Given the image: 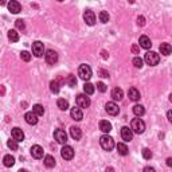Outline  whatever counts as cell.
<instances>
[{
    "mask_svg": "<svg viewBox=\"0 0 172 172\" xmlns=\"http://www.w3.org/2000/svg\"><path fill=\"white\" fill-rule=\"evenodd\" d=\"M130 129L133 130L134 133L141 134V133H144V130H145V124L141 118H133L130 122Z\"/></svg>",
    "mask_w": 172,
    "mask_h": 172,
    "instance_id": "6da1fadb",
    "label": "cell"
},
{
    "mask_svg": "<svg viewBox=\"0 0 172 172\" xmlns=\"http://www.w3.org/2000/svg\"><path fill=\"white\" fill-rule=\"evenodd\" d=\"M100 144L105 151L109 152L113 149V147H114V140H113L110 136H108V134H104V136L100 137Z\"/></svg>",
    "mask_w": 172,
    "mask_h": 172,
    "instance_id": "7a4b0ae2",
    "label": "cell"
},
{
    "mask_svg": "<svg viewBox=\"0 0 172 172\" xmlns=\"http://www.w3.org/2000/svg\"><path fill=\"white\" fill-rule=\"evenodd\" d=\"M78 75L83 81H89L91 78V69L89 65H81L78 67Z\"/></svg>",
    "mask_w": 172,
    "mask_h": 172,
    "instance_id": "3957f363",
    "label": "cell"
},
{
    "mask_svg": "<svg viewBox=\"0 0 172 172\" xmlns=\"http://www.w3.org/2000/svg\"><path fill=\"white\" fill-rule=\"evenodd\" d=\"M144 61L147 62V65H149V66H156L160 61V57L157 53H155V51H148L144 57Z\"/></svg>",
    "mask_w": 172,
    "mask_h": 172,
    "instance_id": "277c9868",
    "label": "cell"
},
{
    "mask_svg": "<svg viewBox=\"0 0 172 172\" xmlns=\"http://www.w3.org/2000/svg\"><path fill=\"white\" fill-rule=\"evenodd\" d=\"M77 105L81 109H86L90 106V98L86 94H78L77 96Z\"/></svg>",
    "mask_w": 172,
    "mask_h": 172,
    "instance_id": "5b68a950",
    "label": "cell"
},
{
    "mask_svg": "<svg viewBox=\"0 0 172 172\" xmlns=\"http://www.w3.org/2000/svg\"><path fill=\"white\" fill-rule=\"evenodd\" d=\"M32 54L38 58H41L45 54V46H43V43L41 41H36L32 43Z\"/></svg>",
    "mask_w": 172,
    "mask_h": 172,
    "instance_id": "8992f818",
    "label": "cell"
},
{
    "mask_svg": "<svg viewBox=\"0 0 172 172\" xmlns=\"http://www.w3.org/2000/svg\"><path fill=\"white\" fill-rule=\"evenodd\" d=\"M61 156L65 160H71L74 157V149L70 145H63V148L61 149Z\"/></svg>",
    "mask_w": 172,
    "mask_h": 172,
    "instance_id": "52a82bcc",
    "label": "cell"
},
{
    "mask_svg": "<svg viewBox=\"0 0 172 172\" xmlns=\"http://www.w3.org/2000/svg\"><path fill=\"white\" fill-rule=\"evenodd\" d=\"M54 138L57 140V142L65 145L66 141H67V134H66V132L63 129H57L54 130Z\"/></svg>",
    "mask_w": 172,
    "mask_h": 172,
    "instance_id": "ba28073f",
    "label": "cell"
},
{
    "mask_svg": "<svg viewBox=\"0 0 172 172\" xmlns=\"http://www.w3.org/2000/svg\"><path fill=\"white\" fill-rule=\"evenodd\" d=\"M45 58H46V62L49 65H54L58 62V54L54 50H47L45 54Z\"/></svg>",
    "mask_w": 172,
    "mask_h": 172,
    "instance_id": "9c48e42d",
    "label": "cell"
},
{
    "mask_svg": "<svg viewBox=\"0 0 172 172\" xmlns=\"http://www.w3.org/2000/svg\"><path fill=\"white\" fill-rule=\"evenodd\" d=\"M105 109H106V112L109 113L110 116H117L120 113V108L118 105L116 104V102H108L106 105H105Z\"/></svg>",
    "mask_w": 172,
    "mask_h": 172,
    "instance_id": "30bf717a",
    "label": "cell"
},
{
    "mask_svg": "<svg viewBox=\"0 0 172 172\" xmlns=\"http://www.w3.org/2000/svg\"><path fill=\"white\" fill-rule=\"evenodd\" d=\"M11 136H12L14 140H16L18 142H20V141H23L24 140V133H23V130L20 129V128H14L12 130H11Z\"/></svg>",
    "mask_w": 172,
    "mask_h": 172,
    "instance_id": "8fae6325",
    "label": "cell"
},
{
    "mask_svg": "<svg viewBox=\"0 0 172 172\" xmlns=\"http://www.w3.org/2000/svg\"><path fill=\"white\" fill-rule=\"evenodd\" d=\"M121 137L124 141H130L132 138H133V130L129 129L128 126H122L121 128Z\"/></svg>",
    "mask_w": 172,
    "mask_h": 172,
    "instance_id": "7c38bea8",
    "label": "cell"
},
{
    "mask_svg": "<svg viewBox=\"0 0 172 172\" xmlns=\"http://www.w3.org/2000/svg\"><path fill=\"white\" fill-rule=\"evenodd\" d=\"M83 20L86 22L87 26H94V23H96V15H94L93 11H86L83 14Z\"/></svg>",
    "mask_w": 172,
    "mask_h": 172,
    "instance_id": "4fadbf2b",
    "label": "cell"
},
{
    "mask_svg": "<svg viewBox=\"0 0 172 172\" xmlns=\"http://www.w3.org/2000/svg\"><path fill=\"white\" fill-rule=\"evenodd\" d=\"M24 118H26V122L30 124V125H36L38 124V116L34 112H27L24 114Z\"/></svg>",
    "mask_w": 172,
    "mask_h": 172,
    "instance_id": "5bb4252c",
    "label": "cell"
},
{
    "mask_svg": "<svg viewBox=\"0 0 172 172\" xmlns=\"http://www.w3.org/2000/svg\"><path fill=\"white\" fill-rule=\"evenodd\" d=\"M31 155L34 159H42L43 157V148L41 145H32L31 147Z\"/></svg>",
    "mask_w": 172,
    "mask_h": 172,
    "instance_id": "9a60e30c",
    "label": "cell"
},
{
    "mask_svg": "<svg viewBox=\"0 0 172 172\" xmlns=\"http://www.w3.org/2000/svg\"><path fill=\"white\" fill-rule=\"evenodd\" d=\"M70 116L73 120H75V121H81L83 118V113L81 110V108H73L70 110Z\"/></svg>",
    "mask_w": 172,
    "mask_h": 172,
    "instance_id": "2e32d148",
    "label": "cell"
},
{
    "mask_svg": "<svg viewBox=\"0 0 172 172\" xmlns=\"http://www.w3.org/2000/svg\"><path fill=\"white\" fill-rule=\"evenodd\" d=\"M138 43H140V47H142V49H145V50L151 49V46H152L151 39H149L147 35H141L140 39H138Z\"/></svg>",
    "mask_w": 172,
    "mask_h": 172,
    "instance_id": "e0dca14e",
    "label": "cell"
},
{
    "mask_svg": "<svg viewBox=\"0 0 172 172\" xmlns=\"http://www.w3.org/2000/svg\"><path fill=\"white\" fill-rule=\"evenodd\" d=\"M8 10L12 14H19L20 11H22V6H20L19 2H16V0H12V2L8 3Z\"/></svg>",
    "mask_w": 172,
    "mask_h": 172,
    "instance_id": "ac0fdd59",
    "label": "cell"
},
{
    "mask_svg": "<svg viewBox=\"0 0 172 172\" xmlns=\"http://www.w3.org/2000/svg\"><path fill=\"white\" fill-rule=\"evenodd\" d=\"M128 97H129V100H132V101H138L140 100V91H138L136 87H130V89L128 90Z\"/></svg>",
    "mask_w": 172,
    "mask_h": 172,
    "instance_id": "d6986e66",
    "label": "cell"
},
{
    "mask_svg": "<svg viewBox=\"0 0 172 172\" xmlns=\"http://www.w3.org/2000/svg\"><path fill=\"white\" fill-rule=\"evenodd\" d=\"M70 136L74 138V140H79V138L82 137V130H81V128H78V126H71V128H70Z\"/></svg>",
    "mask_w": 172,
    "mask_h": 172,
    "instance_id": "ffe728a7",
    "label": "cell"
},
{
    "mask_svg": "<svg viewBox=\"0 0 172 172\" xmlns=\"http://www.w3.org/2000/svg\"><path fill=\"white\" fill-rule=\"evenodd\" d=\"M124 97V91L122 89H120V87H114V89L112 90V98L114 101H121Z\"/></svg>",
    "mask_w": 172,
    "mask_h": 172,
    "instance_id": "44dd1931",
    "label": "cell"
},
{
    "mask_svg": "<svg viewBox=\"0 0 172 172\" xmlns=\"http://www.w3.org/2000/svg\"><path fill=\"white\" fill-rule=\"evenodd\" d=\"M159 49H160V53H162L163 55H170L172 53V46L170 43H162Z\"/></svg>",
    "mask_w": 172,
    "mask_h": 172,
    "instance_id": "7402d4cb",
    "label": "cell"
},
{
    "mask_svg": "<svg viewBox=\"0 0 172 172\" xmlns=\"http://www.w3.org/2000/svg\"><path fill=\"white\" fill-rule=\"evenodd\" d=\"M100 129L104 132V133H109V132L112 130V124L106 121V120H102V121H100Z\"/></svg>",
    "mask_w": 172,
    "mask_h": 172,
    "instance_id": "603a6c76",
    "label": "cell"
},
{
    "mask_svg": "<svg viewBox=\"0 0 172 172\" xmlns=\"http://www.w3.org/2000/svg\"><path fill=\"white\" fill-rule=\"evenodd\" d=\"M43 163H45V166L47 168H53V167H55V159H54L51 155H47L45 156V160H43Z\"/></svg>",
    "mask_w": 172,
    "mask_h": 172,
    "instance_id": "cb8c5ba5",
    "label": "cell"
},
{
    "mask_svg": "<svg viewBox=\"0 0 172 172\" xmlns=\"http://www.w3.org/2000/svg\"><path fill=\"white\" fill-rule=\"evenodd\" d=\"M117 151H118V153L121 156H126L128 155V147L125 144H124V142H118V144H117Z\"/></svg>",
    "mask_w": 172,
    "mask_h": 172,
    "instance_id": "d4e9b609",
    "label": "cell"
},
{
    "mask_svg": "<svg viewBox=\"0 0 172 172\" xmlns=\"http://www.w3.org/2000/svg\"><path fill=\"white\" fill-rule=\"evenodd\" d=\"M3 163H4L6 167H12L15 164V157L11 156V155H6L4 159H3Z\"/></svg>",
    "mask_w": 172,
    "mask_h": 172,
    "instance_id": "484cf974",
    "label": "cell"
},
{
    "mask_svg": "<svg viewBox=\"0 0 172 172\" xmlns=\"http://www.w3.org/2000/svg\"><path fill=\"white\" fill-rule=\"evenodd\" d=\"M133 113L137 117H141V116H144V113H145V108L142 106V105H134L133 106Z\"/></svg>",
    "mask_w": 172,
    "mask_h": 172,
    "instance_id": "4316f807",
    "label": "cell"
},
{
    "mask_svg": "<svg viewBox=\"0 0 172 172\" xmlns=\"http://www.w3.org/2000/svg\"><path fill=\"white\" fill-rule=\"evenodd\" d=\"M57 105L58 108L61 109V110H67L69 109V102L65 100V98H59V100L57 101Z\"/></svg>",
    "mask_w": 172,
    "mask_h": 172,
    "instance_id": "83f0119b",
    "label": "cell"
},
{
    "mask_svg": "<svg viewBox=\"0 0 172 172\" xmlns=\"http://www.w3.org/2000/svg\"><path fill=\"white\" fill-rule=\"evenodd\" d=\"M32 112H34L38 117L39 116H43V114H45V108H43L42 105L36 104V105H34V106H32Z\"/></svg>",
    "mask_w": 172,
    "mask_h": 172,
    "instance_id": "f1b7e54d",
    "label": "cell"
},
{
    "mask_svg": "<svg viewBox=\"0 0 172 172\" xmlns=\"http://www.w3.org/2000/svg\"><path fill=\"white\" fill-rule=\"evenodd\" d=\"M8 38L11 42H18L19 41V34L16 32V30H10L8 31Z\"/></svg>",
    "mask_w": 172,
    "mask_h": 172,
    "instance_id": "f546056e",
    "label": "cell"
},
{
    "mask_svg": "<svg viewBox=\"0 0 172 172\" xmlns=\"http://www.w3.org/2000/svg\"><path fill=\"white\" fill-rule=\"evenodd\" d=\"M50 90L53 91L54 94L59 93V83H58V81H51L50 82Z\"/></svg>",
    "mask_w": 172,
    "mask_h": 172,
    "instance_id": "4dcf8cb0",
    "label": "cell"
},
{
    "mask_svg": "<svg viewBox=\"0 0 172 172\" xmlns=\"http://www.w3.org/2000/svg\"><path fill=\"white\" fill-rule=\"evenodd\" d=\"M98 18H100L101 23H108V22H109V14L106 12V11H101L100 15H98Z\"/></svg>",
    "mask_w": 172,
    "mask_h": 172,
    "instance_id": "1f68e13d",
    "label": "cell"
},
{
    "mask_svg": "<svg viewBox=\"0 0 172 172\" xmlns=\"http://www.w3.org/2000/svg\"><path fill=\"white\" fill-rule=\"evenodd\" d=\"M83 91H85L86 94H93L94 93V85H91V83H85V85H83Z\"/></svg>",
    "mask_w": 172,
    "mask_h": 172,
    "instance_id": "d6a6232c",
    "label": "cell"
},
{
    "mask_svg": "<svg viewBox=\"0 0 172 172\" xmlns=\"http://www.w3.org/2000/svg\"><path fill=\"white\" fill-rule=\"evenodd\" d=\"M67 83H69V86L70 87H75V85H77V78H75V75H73V74H69L67 75Z\"/></svg>",
    "mask_w": 172,
    "mask_h": 172,
    "instance_id": "836d02e7",
    "label": "cell"
},
{
    "mask_svg": "<svg viewBox=\"0 0 172 172\" xmlns=\"http://www.w3.org/2000/svg\"><path fill=\"white\" fill-rule=\"evenodd\" d=\"M152 156H153V153H152V151L149 148H144V149H142V157H144L145 160H149Z\"/></svg>",
    "mask_w": 172,
    "mask_h": 172,
    "instance_id": "e575fe53",
    "label": "cell"
},
{
    "mask_svg": "<svg viewBox=\"0 0 172 172\" xmlns=\"http://www.w3.org/2000/svg\"><path fill=\"white\" fill-rule=\"evenodd\" d=\"M20 58L23 59L24 62H30V59H31V54L28 53V51H22L20 53Z\"/></svg>",
    "mask_w": 172,
    "mask_h": 172,
    "instance_id": "d590c367",
    "label": "cell"
},
{
    "mask_svg": "<svg viewBox=\"0 0 172 172\" xmlns=\"http://www.w3.org/2000/svg\"><path fill=\"white\" fill-rule=\"evenodd\" d=\"M132 63H133V65H134V67H137V69H141V67H142V59H141V58H138V57L133 58Z\"/></svg>",
    "mask_w": 172,
    "mask_h": 172,
    "instance_id": "8d00e7d4",
    "label": "cell"
},
{
    "mask_svg": "<svg viewBox=\"0 0 172 172\" xmlns=\"http://www.w3.org/2000/svg\"><path fill=\"white\" fill-rule=\"evenodd\" d=\"M7 145H8V148H11L12 151H18V141L16 140H8L7 141Z\"/></svg>",
    "mask_w": 172,
    "mask_h": 172,
    "instance_id": "74e56055",
    "label": "cell"
},
{
    "mask_svg": "<svg viewBox=\"0 0 172 172\" xmlns=\"http://www.w3.org/2000/svg\"><path fill=\"white\" fill-rule=\"evenodd\" d=\"M15 26H16L18 30H22V31H23L24 28H26V24H24V22L22 20V19H18V20L15 22Z\"/></svg>",
    "mask_w": 172,
    "mask_h": 172,
    "instance_id": "f35d334b",
    "label": "cell"
},
{
    "mask_svg": "<svg viewBox=\"0 0 172 172\" xmlns=\"http://www.w3.org/2000/svg\"><path fill=\"white\" fill-rule=\"evenodd\" d=\"M97 89L101 91V93H105L106 91V85H105L104 82H98L97 83Z\"/></svg>",
    "mask_w": 172,
    "mask_h": 172,
    "instance_id": "ab89813d",
    "label": "cell"
},
{
    "mask_svg": "<svg viewBox=\"0 0 172 172\" xmlns=\"http://www.w3.org/2000/svg\"><path fill=\"white\" fill-rule=\"evenodd\" d=\"M137 24L142 27V26L145 24V18H144V16H138V18H137Z\"/></svg>",
    "mask_w": 172,
    "mask_h": 172,
    "instance_id": "60d3db41",
    "label": "cell"
},
{
    "mask_svg": "<svg viewBox=\"0 0 172 172\" xmlns=\"http://www.w3.org/2000/svg\"><path fill=\"white\" fill-rule=\"evenodd\" d=\"M100 75L102 77V78H108V77H109V73L105 71V70H100Z\"/></svg>",
    "mask_w": 172,
    "mask_h": 172,
    "instance_id": "b9f144b4",
    "label": "cell"
},
{
    "mask_svg": "<svg viewBox=\"0 0 172 172\" xmlns=\"http://www.w3.org/2000/svg\"><path fill=\"white\" fill-rule=\"evenodd\" d=\"M142 172H156V171H155V168H152V167H145Z\"/></svg>",
    "mask_w": 172,
    "mask_h": 172,
    "instance_id": "7bdbcfd3",
    "label": "cell"
},
{
    "mask_svg": "<svg viewBox=\"0 0 172 172\" xmlns=\"http://www.w3.org/2000/svg\"><path fill=\"white\" fill-rule=\"evenodd\" d=\"M132 53H133V54H138V47L136 45L132 46Z\"/></svg>",
    "mask_w": 172,
    "mask_h": 172,
    "instance_id": "ee69618b",
    "label": "cell"
},
{
    "mask_svg": "<svg viewBox=\"0 0 172 172\" xmlns=\"http://www.w3.org/2000/svg\"><path fill=\"white\" fill-rule=\"evenodd\" d=\"M167 118H168V121L172 122V110H168L167 113Z\"/></svg>",
    "mask_w": 172,
    "mask_h": 172,
    "instance_id": "f6af8a7d",
    "label": "cell"
},
{
    "mask_svg": "<svg viewBox=\"0 0 172 172\" xmlns=\"http://www.w3.org/2000/svg\"><path fill=\"white\" fill-rule=\"evenodd\" d=\"M101 54H102V58H104V59H106V58L109 57V54H108L105 50H102V51H101Z\"/></svg>",
    "mask_w": 172,
    "mask_h": 172,
    "instance_id": "bcb514c9",
    "label": "cell"
},
{
    "mask_svg": "<svg viewBox=\"0 0 172 172\" xmlns=\"http://www.w3.org/2000/svg\"><path fill=\"white\" fill-rule=\"evenodd\" d=\"M167 166L172 167V157H168V159H167Z\"/></svg>",
    "mask_w": 172,
    "mask_h": 172,
    "instance_id": "7dc6e473",
    "label": "cell"
},
{
    "mask_svg": "<svg viewBox=\"0 0 172 172\" xmlns=\"http://www.w3.org/2000/svg\"><path fill=\"white\" fill-rule=\"evenodd\" d=\"M106 172H114V170L112 167H109V168H106Z\"/></svg>",
    "mask_w": 172,
    "mask_h": 172,
    "instance_id": "c3c4849f",
    "label": "cell"
},
{
    "mask_svg": "<svg viewBox=\"0 0 172 172\" xmlns=\"http://www.w3.org/2000/svg\"><path fill=\"white\" fill-rule=\"evenodd\" d=\"M18 172H28V171H26V170H19Z\"/></svg>",
    "mask_w": 172,
    "mask_h": 172,
    "instance_id": "681fc988",
    "label": "cell"
},
{
    "mask_svg": "<svg viewBox=\"0 0 172 172\" xmlns=\"http://www.w3.org/2000/svg\"><path fill=\"white\" fill-rule=\"evenodd\" d=\"M170 101L172 102V94H171V96H170Z\"/></svg>",
    "mask_w": 172,
    "mask_h": 172,
    "instance_id": "f907efd6",
    "label": "cell"
}]
</instances>
